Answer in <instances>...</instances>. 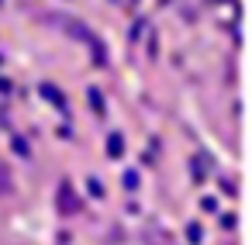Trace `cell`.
<instances>
[{"mask_svg": "<svg viewBox=\"0 0 252 245\" xmlns=\"http://www.w3.org/2000/svg\"><path fill=\"white\" fill-rule=\"evenodd\" d=\"M56 207H59V214H76V211H80V197H76V190H73L69 180L59 183V190H56Z\"/></svg>", "mask_w": 252, "mask_h": 245, "instance_id": "obj_1", "label": "cell"}, {"mask_svg": "<svg viewBox=\"0 0 252 245\" xmlns=\"http://www.w3.org/2000/svg\"><path fill=\"white\" fill-rule=\"evenodd\" d=\"M187 238H190V242H200V238H204L200 224H190V228H187Z\"/></svg>", "mask_w": 252, "mask_h": 245, "instance_id": "obj_4", "label": "cell"}, {"mask_svg": "<svg viewBox=\"0 0 252 245\" xmlns=\"http://www.w3.org/2000/svg\"><path fill=\"white\" fill-rule=\"evenodd\" d=\"M121 152H125V142H121V135H111V138H107V155H114V159H118Z\"/></svg>", "mask_w": 252, "mask_h": 245, "instance_id": "obj_2", "label": "cell"}, {"mask_svg": "<svg viewBox=\"0 0 252 245\" xmlns=\"http://www.w3.org/2000/svg\"><path fill=\"white\" fill-rule=\"evenodd\" d=\"M90 100H94V111H97V114H104V104H100V97H97L94 90H90Z\"/></svg>", "mask_w": 252, "mask_h": 245, "instance_id": "obj_5", "label": "cell"}, {"mask_svg": "<svg viewBox=\"0 0 252 245\" xmlns=\"http://www.w3.org/2000/svg\"><path fill=\"white\" fill-rule=\"evenodd\" d=\"M11 190V176H7V169H0V197H4Z\"/></svg>", "mask_w": 252, "mask_h": 245, "instance_id": "obj_3", "label": "cell"}]
</instances>
